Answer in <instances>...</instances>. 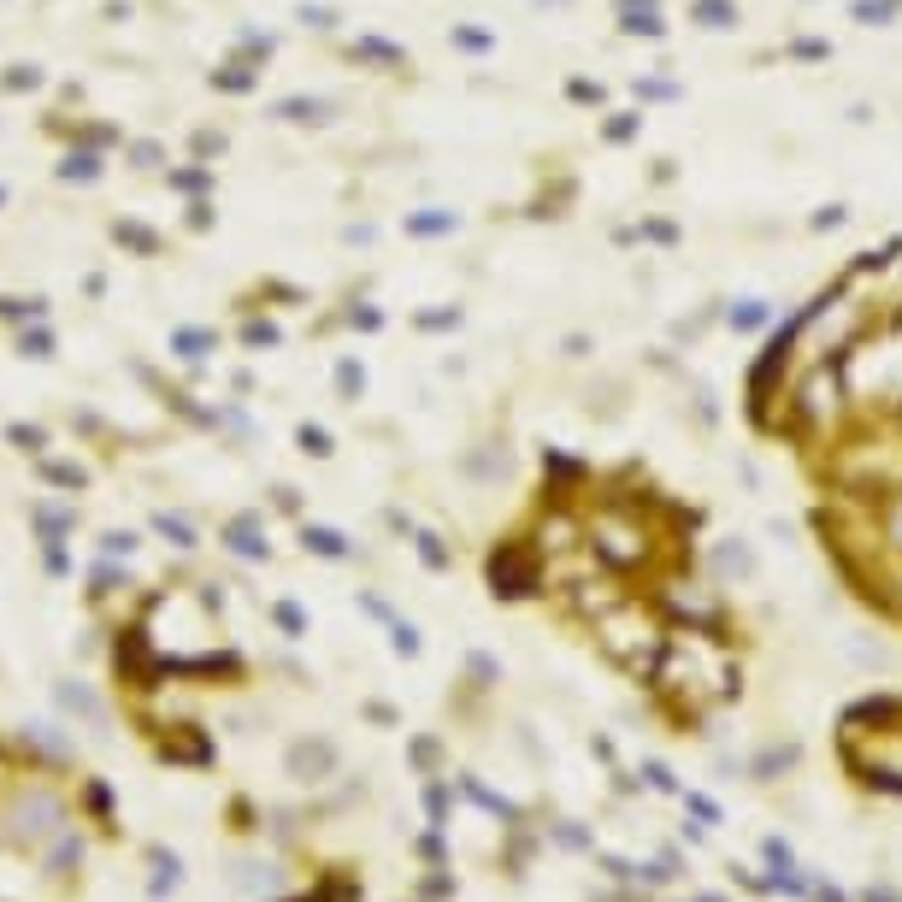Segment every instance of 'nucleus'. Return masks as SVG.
<instances>
[{
	"instance_id": "1",
	"label": "nucleus",
	"mask_w": 902,
	"mask_h": 902,
	"mask_svg": "<svg viewBox=\"0 0 902 902\" xmlns=\"http://www.w3.org/2000/svg\"><path fill=\"white\" fill-rule=\"evenodd\" d=\"M667 631H672V625L661 620L655 608H643L637 596H620L608 613H596V643L608 649L625 672H637V679L655 672L661 649H667Z\"/></svg>"
},
{
	"instance_id": "2",
	"label": "nucleus",
	"mask_w": 902,
	"mask_h": 902,
	"mask_svg": "<svg viewBox=\"0 0 902 902\" xmlns=\"http://www.w3.org/2000/svg\"><path fill=\"white\" fill-rule=\"evenodd\" d=\"M584 548L601 560V572L625 579V572H643L649 560H655V531L643 525V513L608 501V507H596L590 519H584Z\"/></svg>"
},
{
	"instance_id": "3",
	"label": "nucleus",
	"mask_w": 902,
	"mask_h": 902,
	"mask_svg": "<svg viewBox=\"0 0 902 902\" xmlns=\"http://www.w3.org/2000/svg\"><path fill=\"white\" fill-rule=\"evenodd\" d=\"M490 584H496V596H531L537 584H543V572H537V560L525 555V548H496L490 555Z\"/></svg>"
},
{
	"instance_id": "4",
	"label": "nucleus",
	"mask_w": 902,
	"mask_h": 902,
	"mask_svg": "<svg viewBox=\"0 0 902 902\" xmlns=\"http://www.w3.org/2000/svg\"><path fill=\"white\" fill-rule=\"evenodd\" d=\"M725 331H737V336H761V331H773L779 324V307H773L767 295H737V301H725Z\"/></svg>"
},
{
	"instance_id": "5",
	"label": "nucleus",
	"mask_w": 902,
	"mask_h": 902,
	"mask_svg": "<svg viewBox=\"0 0 902 902\" xmlns=\"http://www.w3.org/2000/svg\"><path fill=\"white\" fill-rule=\"evenodd\" d=\"M620 36L661 42V36H667V12H661V0H620Z\"/></svg>"
},
{
	"instance_id": "6",
	"label": "nucleus",
	"mask_w": 902,
	"mask_h": 902,
	"mask_svg": "<svg viewBox=\"0 0 902 902\" xmlns=\"http://www.w3.org/2000/svg\"><path fill=\"white\" fill-rule=\"evenodd\" d=\"M691 24L708 36H732L737 24H743V6L737 0H691Z\"/></svg>"
},
{
	"instance_id": "7",
	"label": "nucleus",
	"mask_w": 902,
	"mask_h": 902,
	"mask_svg": "<svg viewBox=\"0 0 902 902\" xmlns=\"http://www.w3.org/2000/svg\"><path fill=\"white\" fill-rule=\"evenodd\" d=\"M713 572H720V579H755V548H749L743 537H720V548H713Z\"/></svg>"
},
{
	"instance_id": "8",
	"label": "nucleus",
	"mask_w": 902,
	"mask_h": 902,
	"mask_svg": "<svg viewBox=\"0 0 902 902\" xmlns=\"http://www.w3.org/2000/svg\"><path fill=\"white\" fill-rule=\"evenodd\" d=\"M720 319H725V307H702V313H691V319H672V348H696Z\"/></svg>"
},
{
	"instance_id": "9",
	"label": "nucleus",
	"mask_w": 902,
	"mask_h": 902,
	"mask_svg": "<svg viewBox=\"0 0 902 902\" xmlns=\"http://www.w3.org/2000/svg\"><path fill=\"white\" fill-rule=\"evenodd\" d=\"M637 136H643V107H620V112L601 118V142L625 148V142H637Z\"/></svg>"
},
{
	"instance_id": "10",
	"label": "nucleus",
	"mask_w": 902,
	"mask_h": 902,
	"mask_svg": "<svg viewBox=\"0 0 902 902\" xmlns=\"http://www.w3.org/2000/svg\"><path fill=\"white\" fill-rule=\"evenodd\" d=\"M631 231H637V242H643V248H679L684 242V231L672 219H661V212H643Z\"/></svg>"
},
{
	"instance_id": "11",
	"label": "nucleus",
	"mask_w": 902,
	"mask_h": 902,
	"mask_svg": "<svg viewBox=\"0 0 902 902\" xmlns=\"http://www.w3.org/2000/svg\"><path fill=\"white\" fill-rule=\"evenodd\" d=\"M849 18H856L861 30H891L902 18V6L897 0H849Z\"/></svg>"
},
{
	"instance_id": "12",
	"label": "nucleus",
	"mask_w": 902,
	"mask_h": 902,
	"mask_svg": "<svg viewBox=\"0 0 902 902\" xmlns=\"http://www.w3.org/2000/svg\"><path fill=\"white\" fill-rule=\"evenodd\" d=\"M784 59H802V66H825V59H832V42H820V36H791V42H784Z\"/></svg>"
},
{
	"instance_id": "13",
	"label": "nucleus",
	"mask_w": 902,
	"mask_h": 902,
	"mask_svg": "<svg viewBox=\"0 0 902 902\" xmlns=\"http://www.w3.org/2000/svg\"><path fill=\"white\" fill-rule=\"evenodd\" d=\"M631 95L643 100V107H661V100H679L684 89H679L672 77H637V83H631Z\"/></svg>"
},
{
	"instance_id": "14",
	"label": "nucleus",
	"mask_w": 902,
	"mask_h": 902,
	"mask_svg": "<svg viewBox=\"0 0 902 902\" xmlns=\"http://www.w3.org/2000/svg\"><path fill=\"white\" fill-rule=\"evenodd\" d=\"M543 472H548L555 484H579L590 466H584V460H572V455H560V448H548V455H543Z\"/></svg>"
},
{
	"instance_id": "15",
	"label": "nucleus",
	"mask_w": 902,
	"mask_h": 902,
	"mask_svg": "<svg viewBox=\"0 0 902 902\" xmlns=\"http://www.w3.org/2000/svg\"><path fill=\"white\" fill-rule=\"evenodd\" d=\"M567 100L572 107H608V89L596 77H567Z\"/></svg>"
},
{
	"instance_id": "16",
	"label": "nucleus",
	"mask_w": 902,
	"mask_h": 902,
	"mask_svg": "<svg viewBox=\"0 0 902 902\" xmlns=\"http://www.w3.org/2000/svg\"><path fill=\"white\" fill-rule=\"evenodd\" d=\"M590 354H596V336L590 331H567V336H560V360L579 366V360H590Z\"/></svg>"
},
{
	"instance_id": "17",
	"label": "nucleus",
	"mask_w": 902,
	"mask_h": 902,
	"mask_svg": "<svg viewBox=\"0 0 902 902\" xmlns=\"http://www.w3.org/2000/svg\"><path fill=\"white\" fill-rule=\"evenodd\" d=\"M455 42L466 47V54H490V47H496V36H490V30H455Z\"/></svg>"
},
{
	"instance_id": "18",
	"label": "nucleus",
	"mask_w": 902,
	"mask_h": 902,
	"mask_svg": "<svg viewBox=\"0 0 902 902\" xmlns=\"http://www.w3.org/2000/svg\"><path fill=\"white\" fill-rule=\"evenodd\" d=\"M413 231H419V236H443V231H455V212H431V219H413Z\"/></svg>"
},
{
	"instance_id": "19",
	"label": "nucleus",
	"mask_w": 902,
	"mask_h": 902,
	"mask_svg": "<svg viewBox=\"0 0 902 902\" xmlns=\"http://www.w3.org/2000/svg\"><path fill=\"white\" fill-rule=\"evenodd\" d=\"M849 219V212L844 207H837V200H832V207H820V212H814V219H808V231H837V224H844Z\"/></svg>"
},
{
	"instance_id": "20",
	"label": "nucleus",
	"mask_w": 902,
	"mask_h": 902,
	"mask_svg": "<svg viewBox=\"0 0 902 902\" xmlns=\"http://www.w3.org/2000/svg\"><path fill=\"white\" fill-rule=\"evenodd\" d=\"M897 6H902V0H897Z\"/></svg>"
}]
</instances>
